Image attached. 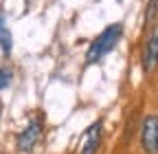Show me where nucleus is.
<instances>
[{"mask_svg": "<svg viewBox=\"0 0 158 154\" xmlns=\"http://www.w3.org/2000/svg\"><path fill=\"white\" fill-rule=\"evenodd\" d=\"M11 79H13L11 68H0V90H5V88L11 84Z\"/></svg>", "mask_w": 158, "mask_h": 154, "instance_id": "obj_7", "label": "nucleus"}, {"mask_svg": "<svg viewBox=\"0 0 158 154\" xmlns=\"http://www.w3.org/2000/svg\"><path fill=\"white\" fill-rule=\"evenodd\" d=\"M0 49L5 51V55H9V53H11V49H13L11 31L7 29V24H5V20H2V18H0Z\"/></svg>", "mask_w": 158, "mask_h": 154, "instance_id": "obj_6", "label": "nucleus"}, {"mask_svg": "<svg viewBox=\"0 0 158 154\" xmlns=\"http://www.w3.org/2000/svg\"><path fill=\"white\" fill-rule=\"evenodd\" d=\"M156 13H158V0H149V7H147V13H145V20H147V22H154Z\"/></svg>", "mask_w": 158, "mask_h": 154, "instance_id": "obj_8", "label": "nucleus"}, {"mask_svg": "<svg viewBox=\"0 0 158 154\" xmlns=\"http://www.w3.org/2000/svg\"><path fill=\"white\" fill-rule=\"evenodd\" d=\"M99 145H101V121H94L79 139V154H97Z\"/></svg>", "mask_w": 158, "mask_h": 154, "instance_id": "obj_4", "label": "nucleus"}, {"mask_svg": "<svg viewBox=\"0 0 158 154\" xmlns=\"http://www.w3.org/2000/svg\"><path fill=\"white\" fill-rule=\"evenodd\" d=\"M0 117H2V101H0Z\"/></svg>", "mask_w": 158, "mask_h": 154, "instance_id": "obj_9", "label": "nucleus"}, {"mask_svg": "<svg viewBox=\"0 0 158 154\" xmlns=\"http://www.w3.org/2000/svg\"><path fill=\"white\" fill-rule=\"evenodd\" d=\"M121 37H123V24L121 22H114V24L106 27L94 37V42L90 44V49L86 53V64H94L99 60H103V57L108 53H112V49L121 42Z\"/></svg>", "mask_w": 158, "mask_h": 154, "instance_id": "obj_1", "label": "nucleus"}, {"mask_svg": "<svg viewBox=\"0 0 158 154\" xmlns=\"http://www.w3.org/2000/svg\"><path fill=\"white\" fill-rule=\"evenodd\" d=\"M156 64H158V24L152 27V31L147 33V44H145V53H143V66L147 73Z\"/></svg>", "mask_w": 158, "mask_h": 154, "instance_id": "obj_5", "label": "nucleus"}, {"mask_svg": "<svg viewBox=\"0 0 158 154\" xmlns=\"http://www.w3.org/2000/svg\"><path fill=\"white\" fill-rule=\"evenodd\" d=\"M42 134H44V121L40 119V117H33V119L24 126V130L18 134V139H15L18 150L22 152V154L33 152V150L37 148V143L42 141Z\"/></svg>", "mask_w": 158, "mask_h": 154, "instance_id": "obj_2", "label": "nucleus"}, {"mask_svg": "<svg viewBox=\"0 0 158 154\" xmlns=\"http://www.w3.org/2000/svg\"><path fill=\"white\" fill-rule=\"evenodd\" d=\"M141 145L147 154H158V114H147L143 119Z\"/></svg>", "mask_w": 158, "mask_h": 154, "instance_id": "obj_3", "label": "nucleus"}]
</instances>
